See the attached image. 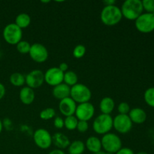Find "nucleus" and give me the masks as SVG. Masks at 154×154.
Listing matches in <instances>:
<instances>
[{"label": "nucleus", "instance_id": "obj_1", "mask_svg": "<svg viewBox=\"0 0 154 154\" xmlns=\"http://www.w3.org/2000/svg\"><path fill=\"white\" fill-rule=\"evenodd\" d=\"M123 18L121 10L119 7L114 5L105 6L100 14L101 21L108 26H116L121 21Z\"/></svg>", "mask_w": 154, "mask_h": 154}, {"label": "nucleus", "instance_id": "obj_2", "mask_svg": "<svg viewBox=\"0 0 154 154\" xmlns=\"http://www.w3.org/2000/svg\"><path fill=\"white\" fill-rule=\"evenodd\" d=\"M122 15L129 20H135L141 14H143V6L140 0H126L122 5Z\"/></svg>", "mask_w": 154, "mask_h": 154}, {"label": "nucleus", "instance_id": "obj_3", "mask_svg": "<svg viewBox=\"0 0 154 154\" xmlns=\"http://www.w3.org/2000/svg\"><path fill=\"white\" fill-rule=\"evenodd\" d=\"M70 97L78 104L89 102L92 98V92L87 86L83 84H77L71 87Z\"/></svg>", "mask_w": 154, "mask_h": 154}, {"label": "nucleus", "instance_id": "obj_4", "mask_svg": "<svg viewBox=\"0 0 154 154\" xmlns=\"http://www.w3.org/2000/svg\"><path fill=\"white\" fill-rule=\"evenodd\" d=\"M93 129L99 135H105L113 129V118L110 114H99L93 123Z\"/></svg>", "mask_w": 154, "mask_h": 154}, {"label": "nucleus", "instance_id": "obj_5", "mask_svg": "<svg viewBox=\"0 0 154 154\" xmlns=\"http://www.w3.org/2000/svg\"><path fill=\"white\" fill-rule=\"evenodd\" d=\"M101 142L104 151L111 154H115L122 147V141L120 137L111 132L104 135Z\"/></svg>", "mask_w": 154, "mask_h": 154}, {"label": "nucleus", "instance_id": "obj_6", "mask_svg": "<svg viewBox=\"0 0 154 154\" xmlns=\"http://www.w3.org/2000/svg\"><path fill=\"white\" fill-rule=\"evenodd\" d=\"M3 38L8 44L17 45L22 41L23 30L17 26L14 23H9L3 29Z\"/></svg>", "mask_w": 154, "mask_h": 154}, {"label": "nucleus", "instance_id": "obj_7", "mask_svg": "<svg viewBox=\"0 0 154 154\" xmlns=\"http://www.w3.org/2000/svg\"><path fill=\"white\" fill-rule=\"evenodd\" d=\"M135 21V27L140 32L150 33L154 30V16L152 14H141Z\"/></svg>", "mask_w": 154, "mask_h": 154}, {"label": "nucleus", "instance_id": "obj_8", "mask_svg": "<svg viewBox=\"0 0 154 154\" xmlns=\"http://www.w3.org/2000/svg\"><path fill=\"white\" fill-rule=\"evenodd\" d=\"M33 140L38 147L42 150L50 148L53 144L52 135L45 129H38L33 134Z\"/></svg>", "mask_w": 154, "mask_h": 154}, {"label": "nucleus", "instance_id": "obj_9", "mask_svg": "<svg viewBox=\"0 0 154 154\" xmlns=\"http://www.w3.org/2000/svg\"><path fill=\"white\" fill-rule=\"evenodd\" d=\"M113 128L120 134H126L132 128V122L128 114H117L113 119Z\"/></svg>", "mask_w": 154, "mask_h": 154}, {"label": "nucleus", "instance_id": "obj_10", "mask_svg": "<svg viewBox=\"0 0 154 154\" xmlns=\"http://www.w3.org/2000/svg\"><path fill=\"white\" fill-rule=\"evenodd\" d=\"M29 54L32 60L38 63H43L46 62L49 56L46 47L39 43L31 45V48Z\"/></svg>", "mask_w": 154, "mask_h": 154}, {"label": "nucleus", "instance_id": "obj_11", "mask_svg": "<svg viewBox=\"0 0 154 154\" xmlns=\"http://www.w3.org/2000/svg\"><path fill=\"white\" fill-rule=\"evenodd\" d=\"M94 114L95 108L93 104L90 102L78 104V105H77L75 116L78 120L88 122L93 118Z\"/></svg>", "mask_w": 154, "mask_h": 154}, {"label": "nucleus", "instance_id": "obj_12", "mask_svg": "<svg viewBox=\"0 0 154 154\" xmlns=\"http://www.w3.org/2000/svg\"><path fill=\"white\" fill-rule=\"evenodd\" d=\"M26 84L32 89H37L45 82V73L39 69H34L25 76Z\"/></svg>", "mask_w": 154, "mask_h": 154}, {"label": "nucleus", "instance_id": "obj_13", "mask_svg": "<svg viewBox=\"0 0 154 154\" xmlns=\"http://www.w3.org/2000/svg\"><path fill=\"white\" fill-rule=\"evenodd\" d=\"M63 76L64 73L58 67L50 68L45 73V82L51 87H55L63 83Z\"/></svg>", "mask_w": 154, "mask_h": 154}, {"label": "nucleus", "instance_id": "obj_14", "mask_svg": "<svg viewBox=\"0 0 154 154\" xmlns=\"http://www.w3.org/2000/svg\"><path fill=\"white\" fill-rule=\"evenodd\" d=\"M76 108L77 103L71 97L66 98L59 102V110L66 117L75 115Z\"/></svg>", "mask_w": 154, "mask_h": 154}, {"label": "nucleus", "instance_id": "obj_15", "mask_svg": "<svg viewBox=\"0 0 154 154\" xmlns=\"http://www.w3.org/2000/svg\"><path fill=\"white\" fill-rule=\"evenodd\" d=\"M53 144L59 150H64L70 145L71 141L69 137L62 132H57L52 136Z\"/></svg>", "mask_w": 154, "mask_h": 154}, {"label": "nucleus", "instance_id": "obj_16", "mask_svg": "<svg viewBox=\"0 0 154 154\" xmlns=\"http://www.w3.org/2000/svg\"><path fill=\"white\" fill-rule=\"evenodd\" d=\"M20 100L23 104L26 105H29L33 103L35 99V93L33 89L29 87H23L20 91Z\"/></svg>", "mask_w": 154, "mask_h": 154}, {"label": "nucleus", "instance_id": "obj_17", "mask_svg": "<svg viewBox=\"0 0 154 154\" xmlns=\"http://www.w3.org/2000/svg\"><path fill=\"white\" fill-rule=\"evenodd\" d=\"M71 87L66 85L64 83L59 84V85L54 87L52 90V94L57 99L63 100L66 98L70 97Z\"/></svg>", "mask_w": 154, "mask_h": 154}, {"label": "nucleus", "instance_id": "obj_18", "mask_svg": "<svg viewBox=\"0 0 154 154\" xmlns=\"http://www.w3.org/2000/svg\"><path fill=\"white\" fill-rule=\"evenodd\" d=\"M128 115L132 123L141 124L147 120V114L142 108H134L131 109Z\"/></svg>", "mask_w": 154, "mask_h": 154}, {"label": "nucleus", "instance_id": "obj_19", "mask_svg": "<svg viewBox=\"0 0 154 154\" xmlns=\"http://www.w3.org/2000/svg\"><path fill=\"white\" fill-rule=\"evenodd\" d=\"M115 108V102L114 100L111 97H104L99 103V109L103 114H110L114 111Z\"/></svg>", "mask_w": 154, "mask_h": 154}, {"label": "nucleus", "instance_id": "obj_20", "mask_svg": "<svg viewBox=\"0 0 154 154\" xmlns=\"http://www.w3.org/2000/svg\"><path fill=\"white\" fill-rule=\"evenodd\" d=\"M85 147L92 153H96L102 149L101 139L96 136H90L85 142Z\"/></svg>", "mask_w": 154, "mask_h": 154}, {"label": "nucleus", "instance_id": "obj_21", "mask_svg": "<svg viewBox=\"0 0 154 154\" xmlns=\"http://www.w3.org/2000/svg\"><path fill=\"white\" fill-rule=\"evenodd\" d=\"M85 149V143L80 140H76L71 142L68 147V152L69 154H83Z\"/></svg>", "mask_w": 154, "mask_h": 154}, {"label": "nucleus", "instance_id": "obj_22", "mask_svg": "<svg viewBox=\"0 0 154 154\" xmlns=\"http://www.w3.org/2000/svg\"><path fill=\"white\" fill-rule=\"evenodd\" d=\"M15 24L21 29L27 28L31 23V17L26 13H21L15 18Z\"/></svg>", "mask_w": 154, "mask_h": 154}, {"label": "nucleus", "instance_id": "obj_23", "mask_svg": "<svg viewBox=\"0 0 154 154\" xmlns=\"http://www.w3.org/2000/svg\"><path fill=\"white\" fill-rule=\"evenodd\" d=\"M78 77L77 74L73 71H67L64 73L63 76V83L72 87L78 84Z\"/></svg>", "mask_w": 154, "mask_h": 154}, {"label": "nucleus", "instance_id": "obj_24", "mask_svg": "<svg viewBox=\"0 0 154 154\" xmlns=\"http://www.w3.org/2000/svg\"><path fill=\"white\" fill-rule=\"evenodd\" d=\"M9 80H10L11 84L17 87H23L26 84L25 76L20 72H14L11 75Z\"/></svg>", "mask_w": 154, "mask_h": 154}, {"label": "nucleus", "instance_id": "obj_25", "mask_svg": "<svg viewBox=\"0 0 154 154\" xmlns=\"http://www.w3.org/2000/svg\"><path fill=\"white\" fill-rule=\"evenodd\" d=\"M78 120L75 115L66 117L64 120V126L68 130L73 131L76 129L78 125Z\"/></svg>", "mask_w": 154, "mask_h": 154}, {"label": "nucleus", "instance_id": "obj_26", "mask_svg": "<svg viewBox=\"0 0 154 154\" xmlns=\"http://www.w3.org/2000/svg\"><path fill=\"white\" fill-rule=\"evenodd\" d=\"M56 111L52 108H47L42 110L39 114V117L43 120H50L55 117Z\"/></svg>", "mask_w": 154, "mask_h": 154}, {"label": "nucleus", "instance_id": "obj_27", "mask_svg": "<svg viewBox=\"0 0 154 154\" xmlns=\"http://www.w3.org/2000/svg\"><path fill=\"white\" fill-rule=\"evenodd\" d=\"M144 98V101L149 106L154 108V87H150L146 90Z\"/></svg>", "mask_w": 154, "mask_h": 154}, {"label": "nucleus", "instance_id": "obj_28", "mask_svg": "<svg viewBox=\"0 0 154 154\" xmlns=\"http://www.w3.org/2000/svg\"><path fill=\"white\" fill-rule=\"evenodd\" d=\"M17 50L21 54H27L29 53L31 45L27 41L22 40L16 45Z\"/></svg>", "mask_w": 154, "mask_h": 154}, {"label": "nucleus", "instance_id": "obj_29", "mask_svg": "<svg viewBox=\"0 0 154 154\" xmlns=\"http://www.w3.org/2000/svg\"><path fill=\"white\" fill-rule=\"evenodd\" d=\"M86 47L83 45H78L75 47L73 50V56L76 59H81L83 57H84L86 54Z\"/></svg>", "mask_w": 154, "mask_h": 154}, {"label": "nucleus", "instance_id": "obj_30", "mask_svg": "<svg viewBox=\"0 0 154 154\" xmlns=\"http://www.w3.org/2000/svg\"><path fill=\"white\" fill-rule=\"evenodd\" d=\"M130 110V106L127 102H122L117 106V111L119 112V114H128Z\"/></svg>", "mask_w": 154, "mask_h": 154}, {"label": "nucleus", "instance_id": "obj_31", "mask_svg": "<svg viewBox=\"0 0 154 154\" xmlns=\"http://www.w3.org/2000/svg\"><path fill=\"white\" fill-rule=\"evenodd\" d=\"M142 3L143 9L147 11V13H150L154 11V0H143Z\"/></svg>", "mask_w": 154, "mask_h": 154}, {"label": "nucleus", "instance_id": "obj_32", "mask_svg": "<svg viewBox=\"0 0 154 154\" xmlns=\"http://www.w3.org/2000/svg\"><path fill=\"white\" fill-rule=\"evenodd\" d=\"M89 129V124L88 122L83 121V120H78V125H77L76 129L81 133H84L87 132Z\"/></svg>", "mask_w": 154, "mask_h": 154}, {"label": "nucleus", "instance_id": "obj_33", "mask_svg": "<svg viewBox=\"0 0 154 154\" xmlns=\"http://www.w3.org/2000/svg\"><path fill=\"white\" fill-rule=\"evenodd\" d=\"M54 125L57 129H63L64 127V119L61 117H56L54 120Z\"/></svg>", "mask_w": 154, "mask_h": 154}, {"label": "nucleus", "instance_id": "obj_34", "mask_svg": "<svg viewBox=\"0 0 154 154\" xmlns=\"http://www.w3.org/2000/svg\"><path fill=\"white\" fill-rule=\"evenodd\" d=\"M115 154H135V153L129 147H121Z\"/></svg>", "mask_w": 154, "mask_h": 154}, {"label": "nucleus", "instance_id": "obj_35", "mask_svg": "<svg viewBox=\"0 0 154 154\" xmlns=\"http://www.w3.org/2000/svg\"><path fill=\"white\" fill-rule=\"evenodd\" d=\"M58 68L60 69V71H62L63 73H65V72H66L68 71V69H69V66H68L67 63H60V66H58Z\"/></svg>", "mask_w": 154, "mask_h": 154}, {"label": "nucleus", "instance_id": "obj_36", "mask_svg": "<svg viewBox=\"0 0 154 154\" xmlns=\"http://www.w3.org/2000/svg\"><path fill=\"white\" fill-rule=\"evenodd\" d=\"M5 92H6L5 87V86L3 85L2 83H0V100H1V99L5 96Z\"/></svg>", "mask_w": 154, "mask_h": 154}, {"label": "nucleus", "instance_id": "obj_37", "mask_svg": "<svg viewBox=\"0 0 154 154\" xmlns=\"http://www.w3.org/2000/svg\"><path fill=\"white\" fill-rule=\"evenodd\" d=\"M104 4H105V6L108 5H114L116 4L115 0H105V1L103 2Z\"/></svg>", "mask_w": 154, "mask_h": 154}, {"label": "nucleus", "instance_id": "obj_38", "mask_svg": "<svg viewBox=\"0 0 154 154\" xmlns=\"http://www.w3.org/2000/svg\"><path fill=\"white\" fill-rule=\"evenodd\" d=\"M48 154H66L65 152L62 150H59V149H55V150H51Z\"/></svg>", "mask_w": 154, "mask_h": 154}, {"label": "nucleus", "instance_id": "obj_39", "mask_svg": "<svg viewBox=\"0 0 154 154\" xmlns=\"http://www.w3.org/2000/svg\"><path fill=\"white\" fill-rule=\"evenodd\" d=\"M93 154H111V153H107V152L104 151V150H101V151L98 152V153H93Z\"/></svg>", "mask_w": 154, "mask_h": 154}, {"label": "nucleus", "instance_id": "obj_40", "mask_svg": "<svg viewBox=\"0 0 154 154\" xmlns=\"http://www.w3.org/2000/svg\"><path fill=\"white\" fill-rule=\"evenodd\" d=\"M2 128H3V124H2V120H0V133L2 132Z\"/></svg>", "mask_w": 154, "mask_h": 154}, {"label": "nucleus", "instance_id": "obj_41", "mask_svg": "<svg viewBox=\"0 0 154 154\" xmlns=\"http://www.w3.org/2000/svg\"><path fill=\"white\" fill-rule=\"evenodd\" d=\"M136 154H148L147 153H146V152H138V153H137Z\"/></svg>", "mask_w": 154, "mask_h": 154}, {"label": "nucleus", "instance_id": "obj_42", "mask_svg": "<svg viewBox=\"0 0 154 154\" xmlns=\"http://www.w3.org/2000/svg\"><path fill=\"white\" fill-rule=\"evenodd\" d=\"M42 3H48L50 2V1H42Z\"/></svg>", "mask_w": 154, "mask_h": 154}, {"label": "nucleus", "instance_id": "obj_43", "mask_svg": "<svg viewBox=\"0 0 154 154\" xmlns=\"http://www.w3.org/2000/svg\"><path fill=\"white\" fill-rule=\"evenodd\" d=\"M151 14H153V16H154V11H153V12H152V13H151Z\"/></svg>", "mask_w": 154, "mask_h": 154}, {"label": "nucleus", "instance_id": "obj_44", "mask_svg": "<svg viewBox=\"0 0 154 154\" xmlns=\"http://www.w3.org/2000/svg\"><path fill=\"white\" fill-rule=\"evenodd\" d=\"M0 45H1V43H0Z\"/></svg>", "mask_w": 154, "mask_h": 154}]
</instances>
